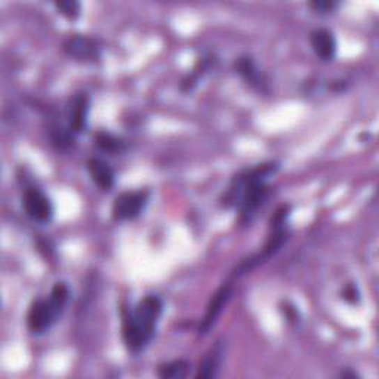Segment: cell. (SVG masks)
Segmentation results:
<instances>
[{
    "mask_svg": "<svg viewBox=\"0 0 379 379\" xmlns=\"http://www.w3.org/2000/svg\"><path fill=\"white\" fill-rule=\"evenodd\" d=\"M95 139H97V146L102 150V151H107V153H121L125 150V142L117 138L111 134H107V132H100L97 137H95Z\"/></svg>",
    "mask_w": 379,
    "mask_h": 379,
    "instance_id": "7c38bea8",
    "label": "cell"
},
{
    "mask_svg": "<svg viewBox=\"0 0 379 379\" xmlns=\"http://www.w3.org/2000/svg\"><path fill=\"white\" fill-rule=\"evenodd\" d=\"M235 68L247 82H251L252 85H256V83L259 82V71L251 58H247V56L240 58L235 64Z\"/></svg>",
    "mask_w": 379,
    "mask_h": 379,
    "instance_id": "4fadbf2b",
    "label": "cell"
},
{
    "mask_svg": "<svg viewBox=\"0 0 379 379\" xmlns=\"http://www.w3.org/2000/svg\"><path fill=\"white\" fill-rule=\"evenodd\" d=\"M311 8L320 10V12H323V14H325L326 10L334 9L335 3H332V2H314V3H311Z\"/></svg>",
    "mask_w": 379,
    "mask_h": 379,
    "instance_id": "2e32d148",
    "label": "cell"
},
{
    "mask_svg": "<svg viewBox=\"0 0 379 379\" xmlns=\"http://www.w3.org/2000/svg\"><path fill=\"white\" fill-rule=\"evenodd\" d=\"M70 296V289L65 283H56L49 300H42V301H36L27 317V323L29 329L33 332V334H42V332L49 329L59 317V314L63 313L64 307L68 301Z\"/></svg>",
    "mask_w": 379,
    "mask_h": 379,
    "instance_id": "7a4b0ae2",
    "label": "cell"
},
{
    "mask_svg": "<svg viewBox=\"0 0 379 379\" xmlns=\"http://www.w3.org/2000/svg\"><path fill=\"white\" fill-rule=\"evenodd\" d=\"M190 372V363L185 360H175L159 367V376L163 379H183Z\"/></svg>",
    "mask_w": 379,
    "mask_h": 379,
    "instance_id": "8fae6325",
    "label": "cell"
},
{
    "mask_svg": "<svg viewBox=\"0 0 379 379\" xmlns=\"http://www.w3.org/2000/svg\"><path fill=\"white\" fill-rule=\"evenodd\" d=\"M64 47L70 56L85 59V61H89V59H95L98 56V47L95 45V42L88 38H80V36L71 38Z\"/></svg>",
    "mask_w": 379,
    "mask_h": 379,
    "instance_id": "ba28073f",
    "label": "cell"
},
{
    "mask_svg": "<svg viewBox=\"0 0 379 379\" xmlns=\"http://www.w3.org/2000/svg\"><path fill=\"white\" fill-rule=\"evenodd\" d=\"M55 6L68 20H76L80 14V5L75 0H71V2H59Z\"/></svg>",
    "mask_w": 379,
    "mask_h": 379,
    "instance_id": "5bb4252c",
    "label": "cell"
},
{
    "mask_svg": "<svg viewBox=\"0 0 379 379\" xmlns=\"http://www.w3.org/2000/svg\"><path fill=\"white\" fill-rule=\"evenodd\" d=\"M89 111V98L85 93H79L70 104V127L75 132H82L86 127Z\"/></svg>",
    "mask_w": 379,
    "mask_h": 379,
    "instance_id": "52a82bcc",
    "label": "cell"
},
{
    "mask_svg": "<svg viewBox=\"0 0 379 379\" xmlns=\"http://www.w3.org/2000/svg\"><path fill=\"white\" fill-rule=\"evenodd\" d=\"M342 298L351 302V304H355L359 301V292H357V288L353 286V284H348V286L343 289L342 292Z\"/></svg>",
    "mask_w": 379,
    "mask_h": 379,
    "instance_id": "9a60e30c",
    "label": "cell"
},
{
    "mask_svg": "<svg viewBox=\"0 0 379 379\" xmlns=\"http://www.w3.org/2000/svg\"><path fill=\"white\" fill-rule=\"evenodd\" d=\"M310 42L317 56L322 58L323 61H329V59L335 56L337 42H335L334 34H332L329 30H325V29L314 30L310 36Z\"/></svg>",
    "mask_w": 379,
    "mask_h": 379,
    "instance_id": "8992f818",
    "label": "cell"
},
{
    "mask_svg": "<svg viewBox=\"0 0 379 379\" xmlns=\"http://www.w3.org/2000/svg\"><path fill=\"white\" fill-rule=\"evenodd\" d=\"M22 206L27 215L38 222L51 221L54 215V208H52L51 200L36 188L27 190L22 199Z\"/></svg>",
    "mask_w": 379,
    "mask_h": 379,
    "instance_id": "3957f363",
    "label": "cell"
},
{
    "mask_svg": "<svg viewBox=\"0 0 379 379\" xmlns=\"http://www.w3.org/2000/svg\"><path fill=\"white\" fill-rule=\"evenodd\" d=\"M148 194L146 192H135V193H123L118 196L114 201L113 213L116 219H132L137 218L141 210L144 209L147 203Z\"/></svg>",
    "mask_w": 379,
    "mask_h": 379,
    "instance_id": "277c9868",
    "label": "cell"
},
{
    "mask_svg": "<svg viewBox=\"0 0 379 379\" xmlns=\"http://www.w3.org/2000/svg\"><path fill=\"white\" fill-rule=\"evenodd\" d=\"M222 355H224V346L221 342H217L215 347H212L210 351L205 355L203 362L200 363V369L197 373V378H215L218 375L219 366L222 363Z\"/></svg>",
    "mask_w": 379,
    "mask_h": 379,
    "instance_id": "30bf717a",
    "label": "cell"
},
{
    "mask_svg": "<svg viewBox=\"0 0 379 379\" xmlns=\"http://www.w3.org/2000/svg\"><path fill=\"white\" fill-rule=\"evenodd\" d=\"M88 169L91 173L92 181L97 184L101 190H110L114 185V172L104 160L92 159L88 163Z\"/></svg>",
    "mask_w": 379,
    "mask_h": 379,
    "instance_id": "9c48e42d",
    "label": "cell"
},
{
    "mask_svg": "<svg viewBox=\"0 0 379 379\" xmlns=\"http://www.w3.org/2000/svg\"><path fill=\"white\" fill-rule=\"evenodd\" d=\"M162 308V301L156 296H146L139 301L135 311L125 318L123 339L130 351L139 353L151 341Z\"/></svg>",
    "mask_w": 379,
    "mask_h": 379,
    "instance_id": "6da1fadb",
    "label": "cell"
},
{
    "mask_svg": "<svg viewBox=\"0 0 379 379\" xmlns=\"http://www.w3.org/2000/svg\"><path fill=\"white\" fill-rule=\"evenodd\" d=\"M230 296H231L230 286H222L215 295H213V298L210 300V302L208 305L206 316L200 326V335H206L208 332L210 330V327L217 323V318L222 313V308L225 307V304L229 302Z\"/></svg>",
    "mask_w": 379,
    "mask_h": 379,
    "instance_id": "5b68a950",
    "label": "cell"
}]
</instances>
